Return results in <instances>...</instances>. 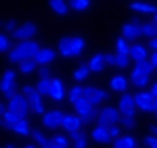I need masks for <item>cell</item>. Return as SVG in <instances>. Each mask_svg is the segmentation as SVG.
<instances>
[{
    "mask_svg": "<svg viewBox=\"0 0 157 148\" xmlns=\"http://www.w3.org/2000/svg\"><path fill=\"white\" fill-rule=\"evenodd\" d=\"M39 51V43L34 40H25V41H17L11 51L8 53V60L11 64H21L25 60H32L36 56V53Z\"/></svg>",
    "mask_w": 157,
    "mask_h": 148,
    "instance_id": "obj_1",
    "label": "cell"
},
{
    "mask_svg": "<svg viewBox=\"0 0 157 148\" xmlns=\"http://www.w3.org/2000/svg\"><path fill=\"white\" fill-rule=\"evenodd\" d=\"M8 109L10 111H15V113L21 116V118H26L28 113H30V103H28V98L23 94V92H17L13 98L8 99Z\"/></svg>",
    "mask_w": 157,
    "mask_h": 148,
    "instance_id": "obj_2",
    "label": "cell"
},
{
    "mask_svg": "<svg viewBox=\"0 0 157 148\" xmlns=\"http://www.w3.org/2000/svg\"><path fill=\"white\" fill-rule=\"evenodd\" d=\"M97 124H101V126H116V124H120L122 120V113L118 111V107H103L99 113H97Z\"/></svg>",
    "mask_w": 157,
    "mask_h": 148,
    "instance_id": "obj_3",
    "label": "cell"
},
{
    "mask_svg": "<svg viewBox=\"0 0 157 148\" xmlns=\"http://www.w3.org/2000/svg\"><path fill=\"white\" fill-rule=\"evenodd\" d=\"M73 109H75V115H78L84 122H90L94 118H97V113H95V107L86 99V98H81L77 103H73Z\"/></svg>",
    "mask_w": 157,
    "mask_h": 148,
    "instance_id": "obj_4",
    "label": "cell"
},
{
    "mask_svg": "<svg viewBox=\"0 0 157 148\" xmlns=\"http://www.w3.org/2000/svg\"><path fill=\"white\" fill-rule=\"evenodd\" d=\"M0 92L10 99L17 94L15 90V71L13 69H6L2 73V79H0Z\"/></svg>",
    "mask_w": 157,
    "mask_h": 148,
    "instance_id": "obj_5",
    "label": "cell"
},
{
    "mask_svg": "<svg viewBox=\"0 0 157 148\" xmlns=\"http://www.w3.org/2000/svg\"><path fill=\"white\" fill-rule=\"evenodd\" d=\"M64 113L60 109H51L47 111V113L41 116V124L47 127V129H56V127H60L62 126V120H64Z\"/></svg>",
    "mask_w": 157,
    "mask_h": 148,
    "instance_id": "obj_6",
    "label": "cell"
},
{
    "mask_svg": "<svg viewBox=\"0 0 157 148\" xmlns=\"http://www.w3.org/2000/svg\"><path fill=\"white\" fill-rule=\"evenodd\" d=\"M122 36H124L127 41H133V43L142 36V25L139 23V19H136V17H133L131 23H125V25H124Z\"/></svg>",
    "mask_w": 157,
    "mask_h": 148,
    "instance_id": "obj_7",
    "label": "cell"
},
{
    "mask_svg": "<svg viewBox=\"0 0 157 148\" xmlns=\"http://www.w3.org/2000/svg\"><path fill=\"white\" fill-rule=\"evenodd\" d=\"M118 111L122 113V116H135V111H136V105H135V96L129 94V92H124L120 96V101H118Z\"/></svg>",
    "mask_w": 157,
    "mask_h": 148,
    "instance_id": "obj_8",
    "label": "cell"
},
{
    "mask_svg": "<svg viewBox=\"0 0 157 148\" xmlns=\"http://www.w3.org/2000/svg\"><path fill=\"white\" fill-rule=\"evenodd\" d=\"M36 32H37V26H36L34 23L28 21V23L19 25L17 30H15L11 36H13V40H15V41H25V40H32Z\"/></svg>",
    "mask_w": 157,
    "mask_h": 148,
    "instance_id": "obj_9",
    "label": "cell"
},
{
    "mask_svg": "<svg viewBox=\"0 0 157 148\" xmlns=\"http://www.w3.org/2000/svg\"><path fill=\"white\" fill-rule=\"evenodd\" d=\"M153 94L150 90H140L135 94V105L139 111H144V113H150L151 111V103H153Z\"/></svg>",
    "mask_w": 157,
    "mask_h": 148,
    "instance_id": "obj_10",
    "label": "cell"
},
{
    "mask_svg": "<svg viewBox=\"0 0 157 148\" xmlns=\"http://www.w3.org/2000/svg\"><path fill=\"white\" fill-rule=\"evenodd\" d=\"M84 126V120L78 116V115H66L64 120H62V129L66 133H75V131H81Z\"/></svg>",
    "mask_w": 157,
    "mask_h": 148,
    "instance_id": "obj_11",
    "label": "cell"
},
{
    "mask_svg": "<svg viewBox=\"0 0 157 148\" xmlns=\"http://www.w3.org/2000/svg\"><path fill=\"white\" fill-rule=\"evenodd\" d=\"M129 81H131V84L136 86V88H146V86L150 84V75H146V73L135 64L131 75H129Z\"/></svg>",
    "mask_w": 157,
    "mask_h": 148,
    "instance_id": "obj_12",
    "label": "cell"
},
{
    "mask_svg": "<svg viewBox=\"0 0 157 148\" xmlns=\"http://www.w3.org/2000/svg\"><path fill=\"white\" fill-rule=\"evenodd\" d=\"M54 58H56V51L51 49V47H39V51L34 56L37 66H49L51 62H54Z\"/></svg>",
    "mask_w": 157,
    "mask_h": 148,
    "instance_id": "obj_13",
    "label": "cell"
},
{
    "mask_svg": "<svg viewBox=\"0 0 157 148\" xmlns=\"http://www.w3.org/2000/svg\"><path fill=\"white\" fill-rule=\"evenodd\" d=\"M92 141L97 142V144H107V142H110L112 137H110V133H109V127L97 124V126L92 129Z\"/></svg>",
    "mask_w": 157,
    "mask_h": 148,
    "instance_id": "obj_14",
    "label": "cell"
},
{
    "mask_svg": "<svg viewBox=\"0 0 157 148\" xmlns=\"http://www.w3.org/2000/svg\"><path fill=\"white\" fill-rule=\"evenodd\" d=\"M66 96H67V90L64 88V83L60 79H52V88H51L49 98L54 99V101H62Z\"/></svg>",
    "mask_w": 157,
    "mask_h": 148,
    "instance_id": "obj_15",
    "label": "cell"
},
{
    "mask_svg": "<svg viewBox=\"0 0 157 148\" xmlns=\"http://www.w3.org/2000/svg\"><path fill=\"white\" fill-rule=\"evenodd\" d=\"M129 79L125 75H122V73H118V75H114L110 79V90L114 92H120V94H124V92H127V86H129Z\"/></svg>",
    "mask_w": 157,
    "mask_h": 148,
    "instance_id": "obj_16",
    "label": "cell"
},
{
    "mask_svg": "<svg viewBox=\"0 0 157 148\" xmlns=\"http://www.w3.org/2000/svg\"><path fill=\"white\" fill-rule=\"evenodd\" d=\"M129 56H131V60H133V62L144 60V58H148V49H146L142 43L135 41V43H131V49H129Z\"/></svg>",
    "mask_w": 157,
    "mask_h": 148,
    "instance_id": "obj_17",
    "label": "cell"
},
{
    "mask_svg": "<svg viewBox=\"0 0 157 148\" xmlns=\"http://www.w3.org/2000/svg\"><path fill=\"white\" fill-rule=\"evenodd\" d=\"M19 120H21V116H19L15 111H10V109H8L6 113H4V116H2V122H0V126L6 127V129H13V126H15Z\"/></svg>",
    "mask_w": 157,
    "mask_h": 148,
    "instance_id": "obj_18",
    "label": "cell"
},
{
    "mask_svg": "<svg viewBox=\"0 0 157 148\" xmlns=\"http://www.w3.org/2000/svg\"><path fill=\"white\" fill-rule=\"evenodd\" d=\"M49 8L56 13V15H67L69 11V4H67V0H49Z\"/></svg>",
    "mask_w": 157,
    "mask_h": 148,
    "instance_id": "obj_19",
    "label": "cell"
},
{
    "mask_svg": "<svg viewBox=\"0 0 157 148\" xmlns=\"http://www.w3.org/2000/svg\"><path fill=\"white\" fill-rule=\"evenodd\" d=\"M112 148H136V141L131 135H122L112 141Z\"/></svg>",
    "mask_w": 157,
    "mask_h": 148,
    "instance_id": "obj_20",
    "label": "cell"
},
{
    "mask_svg": "<svg viewBox=\"0 0 157 148\" xmlns=\"http://www.w3.org/2000/svg\"><path fill=\"white\" fill-rule=\"evenodd\" d=\"M88 68H90V71H94V73L103 71V68H105V56H103L101 53L94 54V56L90 58V62H88Z\"/></svg>",
    "mask_w": 157,
    "mask_h": 148,
    "instance_id": "obj_21",
    "label": "cell"
},
{
    "mask_svg": "<svg viewBox=\"0 0 157 148\" xmlns=\"http://www.w3.org/2000/svg\"><path fill=\"white\" fill-rule=\"evenodd\" d=\"M69 139H71V146L73 148H86L88 146V137H86V133H82V129L71 133Z\"/></svg>",
    "mask_w": 157,
    "mask_h": 148,
    "instance_id": "obj_22",
    "label": "cell"
},
{
    "mask_svg": "<svg viewBox=\"0 0 157 148\" xmlns=\"http://www.w3.org/2000/svg\"><path fill=\"white\" fill-rule=\"evenodd\" d=\"M51 88H52V79H51V77H39V81L36 83V90H37L43 98L51 94Z\"/></svg>",
    "mask_w": 157,
    "mask_h": 148,
    "instance_id": "obj_23",
    "label": "cell"
},
{
    "mask_svg": "<svg viewBox=\"0 0 157 148\" xmlns=\"http://www.w3.org/2000/svg\"><path fill=\"white\" fill-rule=\"evenodd\" d=\"M105 99H107V92L101 90V88H97V86H94V90H92V94H90L88 101H90L94 107H97V105H101Z\"/></svg>",
    "mask_w": 157,
    "mask_h": 148,
    "instance_id": "obj_24",
    "label": "cell"
},
{
    "mask_svg": "<svg viewBox=\"0 0 157 148\" xmlns=\"http://www.w3.org/2000/svg\"><path fill=\"white\" fill-rule=\"evenodd\" d=\"M81 98H84V88H82V86L75 84V86H71V88L67 90V99H69V103H71V105H73V103H77Z\"/></svg>",
    "mask_w": 157,
    "mask_h": 148,
    "instance_id": "obj_25",
    "label": "cell"
},
{
    "mask_svg": "<svg viewBox=\"0 0 157 148\" xmlns=\"http://www.w3.org/2000/svg\"><path fill=\"white\" fill-rule=\"evenodd\" d=\"M82 51H84V40L81 36L71 38V56H81Z\"/></svg>",
    "mask_w": 157,
    "mask_h": 148,
    "instance_id": "obj_26",
    "label": "cell"
},
{
    "mask_svg": "<svg viewBox=\"0 0 157 148\" xmlns=\"http://www.w3.org/2000/svg\"><path fill=\"white\" fill-rule=\"evenodd\" d=\"M13 131H15L17 135H21V137L30 135V124H28V120H26V118H21V120L13 126Z\"/></svg>",
    "mask_w": 157,
    "mask_h": 148,
    "instance_id": "obj_27",
    "label": "cell"
},
{
    "mask_svg": "<svg viewBox=\"0 0 157 148\" xmlns=\"http://www.w3.org/2000/svg\"><path fill=\"white\" fill-rule=\"evenodd\" d=\"M58 53L62 56H71V38H67V36L60 38V41H58Z\"/></svg>",
    "mask_w": 157,
    "mask_h": 148,
    "instance_id": "obj_28",
    "label": "cell"
},
{
    "mask_svg": "<svg viewBox=\"0 0 157 148\" xmlns=\"http://www.w3.org/2000/svg\"><path fill=\"white\" fill-rule=\"evenodd\" d=\"M69 4V10L73 11H86L92 4V0H67Z\"/></svg>",
    "mask_w": 157,
    "mask_h": 148,
    "instance_id": "obj_29",
    "label": "cell"
},
{
    "mask_svg": "<svg viewBox=\"0 0 157 148\" xmlns=\"http://www.w3.org/2000/svg\"><path fill=\"white\" fill-rule=\"evenodd\" d=\"M131 10L133 11H140V13H157V8L151 6V4H144V2H133L131 4Z\"/></svg>",
    "mask_w": 157,
    "mask_h": 148,
    "instance_id": "obj_30",
    "label": "cell"
},
{
    "mask_svg": "<svg viewBox=\"0 0 157 148\" xmlns=\"http://www.w3.org/2000/svg\"><path fill=\"white\" fill-rule=\"evenodd\" d=\"M36 69H37V62L34 58L32 60H25V62L19 64V71L25 73V75H30V73H34Z\"/></svg>",
    "mask_w": 157,
    "mask_h": 148,
    "instance_id": "obj_31",
    "label": "cell"
},
{
    "mask_svg": "<svg viewBox=\"0 0 157 148\" xmlns=\"http://www.w3.org/2000/svg\"><path fill=\"white\" fill-rule=\"evenodd\" d=\"M142 36L148 40L157 38V23H144L142 25Z\"/></svg>",
    "mask_w": 157,
    "mask_h": 148,
    "instance_id": "obj_32",
    "label": "cell"
},
{
    "mask_svg": "<svg viewBox=\"0 0 157 148\" xmlns=\"http://www.w3.org/2000/svg\"><path fill=\"white\" fill-rule=\"evenodd\" d=\"M88 75H90V68H88V64H86V66H78V68L73 71V79H75L77 83H81V81L88 79Z\"/></svg>",
    "mask_w": 157,
    "mask_h": 148,
    "instance_id": "obj_33",
    "label": "cell"
},
{
    "mask_svg": "<svg viewBox=\"0 0 157 148\" xmlns=\"http://www.w3.org/2000/svg\"><path fill=\"white\" fill-rule=\"evenodd\" d=\"M129 49H131V41H127L124 36L116 40V53H120V54H129Z\"/></svg>",
    "mask_w": 157,
    "mask_h": 148,
    "instance_id": "obj_34",
    "label": "cell"
},
{
    "mask_svg": "<svg viewBox=\"0 0 157 148\" xmlns=\"http://www.w3.org/2000/svg\"><path fill=\"white\" fill-rule=\"evenodd\" d=\"M11 40H10V36L4 34V32H0V53H10L11 51Z\"/></svg>",
    "mask_w": 157,
    "mask_h": 148,
    "instance_id": "obj_35",
    "label": "cell"
},
{
    "mask_svg": "<svg viewBox=\"0 0 157 148\" xmlns=\"http://www.w3.org/2000/svg\"><path fill=\"white\" fill-rule=\"evenodd\" d=\"M32 139H34V142H36L39 148H43V146L49 142V139H47L41 131H39V129H32Z\"/></svg>",
    "mask_w": 157,
    "mask_h": 148,
    "instance_id": "obj_36",
    "label": "cell"
},
{
    "mask_svg": "<svg viewBox=\"0 0 157 148\" xmlns=\"http://www.w3.org/2000/svg\"><path fill=\"white\" fill-rule=\"evenodd\" d=\"M133 60H131V56L129 54H120V53H116V68H122V69H125L129 64H131Z\"/></svg>",
    "mask_w": 157,
    "mask_h": 148,
    "instance_id": "obj_37",
    "label": "cell"
},
{
    "mask_svg": "<svg viewBox=\"0 0 157 148\" xmlns=\"http://www.w3.org/2000/svg\"><path fill=\"white\" fill-rule=\"evenodd\" d=\"M135 64H136V66H139V68H140V69H142V71L146 73V75H151V71L155 69V68H153V64L150 62V58H144V60H139V62H135Z\"/></svg>",
    "mask_w": 157,
    "mask_h": 148,
    "instance_id": "obj_38",
    "label": "cell"
},
{
    "mask_svg": "<svg viewBox=\"0 0 157 148\" xmlns=\"http://www.w3.org/2000/svg\"><path fill=\"white\" fill-rule=\"evenodd\" d=\"M52 142L58 144V146H66V148H67V144H71V139L66 137V135H54V137H52Z\"/></svg>",
    "mask_w": 157,
    "mask_h": 148,
    "instance_id": "obj_39",
    "label": "cell"
},
{
    "mask_svg": "<svg viewBox=\"0 0 157 148\" xmlns=\"http://www.w3.org/2000/svg\"><path fill=\"white\" fill-rule=\"evenodd\" d=\"M28 103H30V107H32V105H37V103H43V96L36 90L32 96H28Z\"/></svg>",
    "mask_w": 157,
    "mask_h": 148,
    "instance_id": "obj_40",
    "label": "cell"
},
{
    "mask_svg": "<svg viewBox=\"0 0 157 148\" xmlns=\"http://www.w3.org/2000/svg\"><path fill=\"white\" fill-rule=\"evenodd\" d=\"M30 109H32V113H34V115H39V116H43V115L47 113V111H45V105H43V103H37V105H32Z\"/></svg>",
    "mask_w": 157,
    "mask_h": 148,
    "instance_id": "obj_41",
    "label": "cell"
},
{
    "mask_svg": "<svg viewBox=\"0 0 157 148\" xmlns=\"http://www.w3.org/2000/svg\"><path fill=\"white\" fill-rule=\"evenodd\" d=\"M120 124H122V127H125V129H131V127L135 126V120H133L131 116H122Z\"/></svg>",
    "mask_w": 157,
    "mask_h": 148,
    "instance_id": "obj_42",
    "label": "cell"
},
{
    "mask_svg": "<svg viewBox=\"0 0 157 148\" xmlns=\"http://www.w3.org/2000/svg\"><path fill=\"white\" fill-rule=\"evenodd\" d=\"M103 56H105V64H107V66H116V54H112V53H105Z\"/></svg>",
    "mask_w": 157,
    "mask_h": 148,
    "instance_id": "obj_43",
    "label": "cell"
},
{
    "mask_svg": "<svg viewBox=\"0 0 157 148\" xmlns=\"http://www.w3.org/2000/svg\"><path fill=\"white\" fill-rule=\"evenodd\" d=\"M4 28H6L10 34H13V32L17 30V23H15L13 19H10V21H6V23H4Z\"/></svg>",
    "mask_w": 157,
    "mask_h": 148,
    "instance_id": "obj_44",
    "label": "cell"
},
{
    "mask_svg": "<svg viewBox=\"0 0 157 148\" xmlns=\"http://www.w3.org/2000/svg\"><path fill=\"white\" fill-rule=\"evenodd\" d=\"M109 133H110L112 141H114V139H118V137H122V135H120V127H118V124H116V126H110V127H109Z\"/></svg>",
    "mask_w": 157,
    "mask_h": 148,
    "instance_id": "obj_45",
    "label": "cell"
},
{
    "mask_svg": "<svg viewBox=\"0 0 157 148\" xmlns=\"http://www.w3.org/2000/svg\"><path fill=\"white\" fill-rule=\"evenodd\" d=\"M146 146L148 148H157V137L155 135H148L146 137Z\"/></svg>",
    "mask_w": 157,
    "mask_h": 148,
    "instance_id": "obj_46",
    "label": "cell"
},
{
    "mask_svg": "<svg viewBox=\"0 0 157 148\" xmlns=\"http://www.w3.org/2000/svg\"><path fill=\"white\" fill-rule=\"evenodd\" d=\"M21 92H23V94L28 98V96H32L34 94V92H36V86H30V84H25L23 88H21Z\"/></svg>",
    "mask_w": 157,
    "mask_h": 148,
    "instance_id": "obj_47",
    "label": "cell"
},
{
    "mask_svg": "<svg viewBox=\"0 0 157 148\" xmlns=\"http://www.w3.org/2000/svg\"><path fill=\"white\" fill-rule=\"evenodd\" d=\"M39 77H51V71L47 66H39Z\"/></svg>",
    "mask_w": 157,
    "mask_h": 148,
    "instance_id": "obj_48",
    "label": "cell"
},
{
    "mask_svg": "<svg viewBox=\"0 0 157 148\" xmlns=\"http://www.w3.org/2000/svg\"><path fill=\"white\" fill-rule=\"evenodd\" d=\"M150 62H151L153 68L157 69V51H151V54H150Z\"/></svg>",
    "mask_w": 157,
    "mask_h": 148,
    "instance_id": "obj_49",
    "label": "cell"
},
{
    "mask_svg": "<svg viewBox=\"0 0 157 148\" xmlns=\"http://www.w3.org/2000/svg\"><path fill=\"white\" fill-rule=\"evenodd\" d=\"M148 47H150L151 51H157V38H153V40H150V43H148Z\"/></svg>",
    "mask_w": 157,
    "mask_h": 148,
    "instance_id": "obj_50",
    "label": "cell"
},
{
    "mask_svg": "<svg viewBox=\"0 0 157 148\" xmlns=\"http://www.w3.org/2000/svg\"><path fill=\"white\" fill-rule=\"evenodd\" d=\"M92 90H94V86H84V98H86V99L90 98V94H92Z\"/></svg>",
    "mask_w": 157,
    "mask_h": 148,
    "instance_id": "obj_51",
    "label": "cell"
},
{
    "mask_svg": "<svg viewBox=\"0 0 157 148\" xmlns=\"http://www.w3.org/2000/svg\"><path fill=\"white\" fill-rule=\"evenodd\" d=\"M150 92L153 94V98H157V83H153V84H151V90H150Z\"/></svg>",
    "mask_w": 157,
    "mask_h": 148,
    "instance_id": "obj_52",
    "label": "cell"
},
{
    "mask_svg": "<svg viewBox=\"0 0 157 148\" xmlns=\"http://www.w3.org/2000/svg\"><path fill=\"white\" fill-rule=\"evenodd\" d=\"M6 111H8V109H6L2 103H0V122H2V116H4V113H6Z\"/></svg>",
    "mask_w": 157,
    "mask_h": 148,
    "instance_id": "obj_53",
    "label": "cell"
},
{
    "mask_svg": "<svg viewBox=\"0 0 157 148\" xmlns=\"http://www.w3.org/2000/svg\"><path fill=\"white\" fill-rule=\"evenodd\" d=\"M150 133L157 137V126H151V127H150Z\"/></svg>",
    "mask_w": 157,
    "mask_h": 148,
    "instance_id": "obj_54",
    "label": "cell"
},
{
    "mask_svg": "<svg viewBox=\"0 0 157 148\" xmlns=\"http://www.w3.org/2000/svg\"><path fill=\"white\" fill-rule=\"evenodd\" d=\"M151 111H153V113H157V98H155L153 103H151Z\"/></svg>",
    "mask_w": 157,
    "mask_h": 148,
    "instance_id": "obj_55",
    "label": "cell"
},
{
    "mask_svg": "<svg viewBox=\"0 0 157 148\" xmlns=\"http://www.w3.org/2000/svg\"><path fill=\"white\" fill-rule=\"evenodd\" d=\"M25 148H37V144H26Z\"/></svg>",
    "mask_w": 157,
    "mask_h": 148,
    "instance_id": "obj_56",
    "label": "cell"
},
{
    "mask_svg": "<svg viewBox=\"0 0 157 148\" xmlns=\"http://www.w3.org/2000/svg\"><path fill=\"white\" fill-rule=\"evenodd\" d=\"M4 148H17V146H13V144H6Z\"/></svg>",
    "mask_w": 157,
    "mask_h": 148,
    "instance_id": "obj_57",
    "label": "cell"
},
{
    "mask_svg": "<svg viewBox=\"0 0 157 148\" xmlns=\"http://www.w3.org/2000/svg\"><path fill=\"white\" fill-rule=\"evenodd\" d=\"M153 23H157V13H155V15H153Z\"/></svg>",
    "mask_w": 157,
    "mask_h": 148,
    "instance_id": "obj_58",
    "label": "cell"
},
{
    "mask_svg": "<svg viewBox=\"0 0 157 148\" xmlns=\"http://www.w3.org/2000/svg\"><path fill=\"white\" fill-rule=\"evenodd\" d=\"M52 148H66V146H58V144H54V146H52Z\"/></svg>",
    "mask_w": 157,
    "mask_h": 148,
    "instance_id": "obj_59",
    "label": "cell"
},
{
    "mask_svg": "<svg viewBox=\"0 0 157 148\" xmlns=\"http://www.w3.org/2000/svg\"><path fill=\"white\" fill-rule=\"evenodd\" d=\"M155 116H157V113H155Z\"/></svg>",
    "mask_w": 157,
    "mask_h": 148,
    "instance_id": "obj_60",
    "label": "cell"
}]
</instances>
